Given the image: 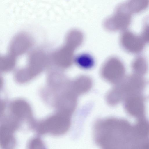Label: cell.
Listing matches in <instances>:
<instances>
[{
    "label": "cell",
    "mask_w": 149,
    "mask_h": 149,
    "mask_svg": "<svg viewBox=\"0 0 149 149\" xmlns=\"http://www.w3.org/2000/svg\"><path fill=\"white\" fill-rule=\"evenodd\" d=\"M77 65L84 69H89L93 66L94 61L93 58L87 54H81L77 56L75 60Z\"/></svg>",
    "instance_id": "cell-13"
},
{
    "label": "cell",
    "mask_w": 149,
    "mask_h": 149,
    "mask_svg": "<svg viewBox=\"0 0 149 149\" xmlns=\"http://www.w3.org/2000/svg\"><path fill=\"white\" fill-rule=\"evenodd\" d=\"M117 14L115 18L116 28L120 29H126L131 23L132 14L126 3L119 6Z\"/></svg>",
    "instance_id": "cell-8"
},
{
    "label": "cell",
    "mask_w": 149,
    "mask_h": 149,
    "mask_svg": "<svg viewBox=\"0 0 149 149\" xmlns=\"http://www.w3.org/2000/svg\"><path fill=\"white\" fill-rule=\"evenodd\" d=\"M33 42L31 37L27 33H19L11 40L8 54L16 58L26 52L32 46Z\"/></svg>",
    "instance_id": "cell-6"
},
{
    "label": "cell",
    "mask_w": 149,
    "mask_h": 149,
    "mask_svg": "<svg viewBox=\"0 0 149 149\" xmlns=\"http://www.w3.org/2000/svg\"><path fill=\"white\" fill-rule=\"evenodd\" d=\"M95 142L100 149H142L146 138L136 125L116 118L99 120L93 128Z\"/></svg>",
    "instance_id": "cell-1"
},
{
    "label": "cell",
    "mask_w": 149,
    "mask_h": 149,
    "mask_svg": "<svg viewBox=\"0 0 149 149\" xmlns=\"http://www.w3.org/2000/svg\"><path fill=\"white\" fill-rule=\"evenodd\" d=\"M127 6L133 14L142 12L149 6V1L147 0H132L126 2Z\"/></svg>",
    "instance_id": "cell-12"
},
{
    "label": "cell",
    "mask_w": 149,
    "mask_h": 149,
    "mask_svg": "<svg viewBox=\"0 0 149 149\" xmlns=\"http://www.w3.org/2000/svg\"><path fill=\"white\" fill-rule=\"evenodd\" d=\"M71 114L61 111L37 124L36 130L38 134L60 136L67 133L71 125Z\"/></svg>",
    "instance_id": "cell-3"
},
{
    "label": "cell",
    "mask_w": 149,
    "mask_h": 149,
    "mask_svg": "<svg viewBox=\"0 0 149 149\" xmlns=\"http://www.w3.org/2000/svg\"><path fill=\"white\" fill-rule=\"evenodd\" d=\"M27 149H46L44 142L40 138H32L29 142Z\"/></svg>",
    "instance_id": "cell-14"
},
{
    "label": "cell",
    "mask_w": 149,
    "mask_h": 149,
    "mask_svg": "<svg viewBox=\"0 0 149 149\" xmlns=\"http://www.w3.org/2000/svg\"><path fill=\"white\" fill-rule=\"evenodd\" d=\"M92 82L88 77L82 76L76 78L70 84L72 91L77 95L84 94L91 88Z\"/></svg>",
    "instance_id": "cell-10"
},
{
    "label": "cell",
    "mask_w": 149,
    "mask_h": 149,
    "mask_svg": "<svg viewBox=\"0 0 149 149\" xmlns=\"http://www.w3.org/2000/svg\"><path fill=\"white\" fill-rule=\"evenodd\" d=\"M143 149H149V139L146 142L143 147Z\"/></svg>",
    "instance_id": "cell-16"
},
{
    "label": "cell",
    "mask_w": 149,
    "mask_h": 149,
    "mask_svg": "<svg viewBox=\"0 0 149 149\" xmlns=\"http://www.w3.org/2000/svg\"><path fill=\"white\" fill-rule=\"evenodd\" d=\"M146 85L143 77L134 74L125 77L108 93L107 102L111 106L119 104L127 97L142 94Z\"/></svg>",
    "instance_id": "cell-2"
},
{
    "label": "cell",
    "mask_w": 149,
    "mask_h": 149,
    "mask_svg": "<svg viewBox=\"0 0 149 149\" xmlns=\"http://www.w3.org/2000/svg\"><path fill=\"white\" fill-rule=\"evenodd\" d=\"M131 68L133 74L143 77L148 71V63L144 57L139 56L133 61Z\"/></svg>",
    "instance_id": "cell-11"
},
{
    "label": "cell",
    "mask_w": 149,
    "mask_h": 149,
    "mask_svg": "<svg viewBox=\"0 0 149 149\" xmlns=\"http://www.w3.org/2000/svg\"><path fill=\"white\" fill-rule=\"evenodd\" d=\"M121 42L126 51L133 54L141 52L143 49L146 43L141 35L127 30L125 31L122 33Z\"/></svg>",
    "instance_id": "cell-7"
},
{
    "label": "cell",
    "mask_w": 149,
    "mask_h": 149,
    "mask_svg": "<svg viewBox=\"0 0 149 149\" xmlns=\"http://www.w3.org/2000/svg\"><path fill=\"white\" fill-rule=\"evenodd\" d=\"M124 101V107L127 113L137 119L145 117V100L142 94L131 95Z\"/></svg>",
    "instance_id": "cell-5"
},
{
    "label": "cell",
    "mask_w": 149,
    "mask_h": 149,
    "mask_svg": "<svg viewBox=\"0 0 149 149\" xmlns=\"http://www.w3.org/2000/svg\"><path fill=\"white\" fill-rule=\"evenodd\" d=\"M16 130L7 125L2 124L0 129V142L3 149H11L15 143L14 132Z\"/></svg>",
    "instance_id": "cell-9"
},
{
    "label": "cell",
    "mask_w": 149,
    "mask_h": 149,
    "mask_svg": "<svg viewBox=\"0 0 149 149\" xmlns=\"http://www.w3.org/2000/svg\"><path fill=\"white\" fill-rule=\"evenodd\" d=\"M125 72L124 65L120 60L116 58L107 62L101 70L102 75L105 80L116 84L124 78Z\"/></svg>",
    "instance_id": "cell-4"
},
{
    "label": "cell",
    "mask_w": 149,
    "mask_h": 149,
    "mask_svg": "<svg viewBox=\"0 0 149 149\" xmlns=\"http://www.w3.org/2000/svg\"><path fill=\"white\" fill-rule=\"evenodd\" d=\"M141 36L145 43H149V22L145 23Z\"/></svg>",
    "instance_id": "cell-15"
}]
</instances>
